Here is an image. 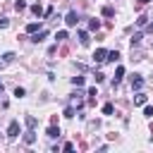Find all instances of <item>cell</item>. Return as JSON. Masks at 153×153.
<instances>
[{
  "label": "cell",
  "mask_w": 153,
  "mask_h": 153,
  "mask_svg": "<svg viewBox=\"0 0 153 153\" xmlns=\"http://www.w3.org/2000/svg\"><path fill=\"white\" fill-rule=\"evenodd\" d=\"M65 38H67V31H57V33H55V41H57V43H62Z\"/></svg>",
  "instance_id": "obj_16"
},
{
  "label": "cell",
  "mask_w": 153,
  "mask_h": 153,
  "mask_svg": "<svg viewBox=\"0 0 153 153\" xmlns=\"http://www.w3.org/2000/svg\"><path fill=\"white\" fill-rule=\"evenodd\" d=\"M65 22H67V26H76V24H79V14H76V12L72 10V12H67Z\"/></svg>",
  "instance_id": "obj_2"
},
{
  "label": "cell",
  "mask_w": 153,
  "mask_h": 153,
  "mask_svg": "<svg viewBox=\"0 0 153 153\" xmlns=\"http://www.w3.org/2000/svg\"><path fill=\"white\" fill-rule=\"evenodd\" d=\"M103 115H112V103H105L103 105Z\"/></svg>",
  "instance_id": "obj_19"
},
{
  "label": "cell",
  "mask_w": 153,
  "mask_h": 153,
  "mask_svg": "<svg viewBox=\"0 0 153 153\" xmlns=\"http://www.w3.org/2000/svg\"><path fill=\"white\" fill-rule=\"evenodd\" d=\"M14 10H17V12L26 10V2H24V0H17V2H14Z\"/></svg>",
  "instance_id": "obj_15"
},
{
  "label": "cell",
  "mask_w": 153,
  "mask_h": 153,
  "mask_svg": "<svg viewBox=\"0 0 153 153\" xmlns=\"http://www.w3.org/2000/svg\"><path fill=\"white\" fill-rule=\"evenodd\" d=\"M7 136H10V139H17V136H19V122H17V120L10 122V127H7Z\"/></svg>",
  "instance_id": "obj_1"
},
{
  "label": "cell",
  "mask_w": 153,
  "mask_h": 153,
  "mask_svg": "<svg viewBox=\"0 0 153 153\" xmlns=\"http://www.w3.org/2000/svg\"><path fill=\"white\" fill-rule=\"evenodd\" d=\"M26 127H29V129H33V127H36V117H33V115H29V117H26Z\"/></svg>",
  "instance_id": "obj_17"
},
{
  "label": "cell",
  "mask_w": 153,
  "mask_h": 153,
  "mask_svg": "<svg viewBox=\"0 0 153 153\" xmlns=\"http://www.w3.org/2000/svg\"><path fill=\"white\" fill-rule=\"evenodd\" d=\"M122 76H124V67H117V69H115V84H120Z\"/></svg>",
  "instance_id": "obj_13"
},
{
  "label": "cell",
  "mask_w": 153,
  "mask_h": 153,
  "mask_svg": "<svg viewBox=\"0 0 153 153\" xmlns=\"http://www.w3.org/2000/svg\"><path fill=\"white\" fill-rule=\"evenodd\" d=\"M112 14H115L112 7H103V17H112Z\"/></svg>",
  "instance_id": "obj_20"
},
{
  "label": "cell",
  "mask_w": 153,
  "mask_h": 153,
  "mask_svg": "<svg viewBox=\"0 0 153 153\" xmlns=\"http://www.w3.org/2000/svg\"><path fill=\"white\" fill-rule=\"evenodd\" d=\"M134 105H146V96H143L141 91H139V93L134 96Z\"/></svg>",
  "instance_id": "obj_8"
},
{
  "label": "cell",
  "mask_w": 153,
  "mask_h": 153,
  "mask_svg": "<svg viewBox=\"0 0 153 153\" xmlns=\"http://www.w3.org/2000/svg\"><path fill=\"white\" fill-rule=\"evenodd\" d=\"M143 115H146V117H153V105H146V108H143Z\"/></svg>",
  "instance_id": "obj_24"
},
{
  "label": "cell",
  "mask_w": 153,
  "mask_h": 153,
  "mask_svg": "<svg viewBox=\"0 0 153 153\" xmlns=\"http://www.w3.org/2000/svg\"><path fill=\"white\" fill-rule=\"evenodd\" d=\"M117 60H120V53H117V50L108 53V57H105V62H117Z\"/></svg>",
  "instance_id": "obj_11"
},
{
  "label": "cell",
  "mask_w": 153,
  "mask_h": 153,
  "mask_svg": "<svg viewBox=\"0 0 153 153\" xmlns=\"http://www.w3.org/2000/svg\"><path fill=\"white\" fill-rule=\"evenodd\" d=\"M12 60H14V53H5L2 55V62H12Z\"/></svg>",
  "instance_id": "obj_22"
},
{
  "label": "cell",
  "mask_w": 153,
  "mask_h": 153,
  "mask_svg": "<svg viewBox=\"0 0 153 153\" xmlns=\"http://www.w3.org/2000/svg\"><path fill=\"white\" fill-rule=\"evenodd\" d=\"M38 29H41V24H38V22H31V24H26V31H29V33H36Z\"/></svg>",
  "instance_id": "obj_10"
},
{
  "label": "cell",
  "mask_w": 153,
  "mask_h": 153,
  "mask_svg": "<svg viewBox=\"0 0 153 153\" xmlns=\"http://www.w3.org/2000/svg\"><path fill=\"white\" fill-rule=\"evenodd\" d=\"M105 57H108V50L105 48H98L93 53V62H105Z\"/></svg>",
  "instance_id": "obj_3"
},
{
  "label": "cell",
  "mask_w": 153,
  "mask_h": 153,
  "mask_svg": "<svg viewBox=\"0 0 153 153\" xmlns=\"http://www.w3.org/2000/svg\"><path fill=\"white\" fill-rule=\"evenodd\" d=\"M45 134H48V136H50V139H57V136H60V127H55V124H50V127H48V131H45Z\"/></svg>",
  "instance_id": "obj_6"
},
{
  "label": "cell",
  "mask_w": 153,
  "mask_h": 153,
  "mask_svg": "<svg viewBox=\"0 0 153 153\" xmlns=\"http://www.w3.org/2000/svg\"><path fill=\"white\" fill-rule=\"evenodd\" d=\"M7 24H10V22H7L5 17H0V29H7Z\"/></svg>",
  "instance_id": "obj_26"
},
{
  "label": "cell",
  "mask_w": 153,
  "mask_h": 153,
  "mask_svg": "<svg viewBox=\"0 0 153 153\" xmlns=\"http://www.w3.org/2000/svg\"><path fill=\"white\" fill-rule=\"evenodd\" d=\"M76 36H79V43L81 45H88V31H79Z\"/></svg>",
  "instance_id": "obj_7"
},
{
  "label": "cell",
  "mask_w": 153,
  "mask_h": 153,
  "mask_svg": "<svg viewBox=\"0 0 153 153\" xmlns=\"http://www.w3.org/2000/svg\"><path fill=\"white\" fill-rule=\"evenodd\" d=\"M45 36H48V31H45V29H41V31H36V33L31 36V41H33V43H41Z\"/></svg>",
  "instance_id": "obj_5"
},
{
  "label": "cell",
  "mask_w": 153,
  "mask_h": 153,
  "mask_svg": "<svg viewBox=\"0 0 153 153\" xmlns=\"http://www.w3.org/2000/svg\"><path fill=\"white\" fill-rule=\"evenodd\" d=\"M103 79H105V74H103V72H96V84H100Z\"/></svg>",
  "instance_id": "obj_25"
},
{
  "label": "cell",
  "mask_w": 153,
  "mask_h": 153,
  "mask_svg": "<svg viewBox=\"0 0 153 153\" xmlns=\"http://www.w3.org/2000/svg\"><path fill=\"white\" fill-rule=\"evenodd\" d=\"M24 141H26V143H33V141H36V134H33V129H29V131L24 134Z\"/></svg>",
  "instance_id": "obj_12"
},
{
  "label": "cell",
  "mask_w": 153,
  "mask_h": 153,
  "mask_svg": "<svg viewBox=\"0 0 153 153\" xmlns=\"http://www.w3.org/2000/svg\"><path fill=\"white\" fill-rule=\"evenodd\" d=\"M96 29H100V22L98 19H91L88 22V31H96Z\"/></svg>",
  "instance_id": "obj_14"
},
{
  "label": "cell",
  "mask_w": 153,
  "mask_h": 153,
  "mask_svg": "<svg viewBox=\"0 0 153 153\" xmlns=\"http://www.w3.org/2000/svg\"><path fill=\"white\" fill-rule=\"evenodd\" d=\"M148 33H153V24H148Z\"/></svg>",
  "instance_id": "obj_27"
},
{
  "label": "cell",
  "mask_w": 153,
  "mask_h": 153,
  "mask_svg": "<svg viewBox=\"0 0 153 153\" xmlns=\"http://www.w3.org/2000/svg\"><path fill=\"white\" fill-rule=\"evenodd\" d=\"M31 12H33L36 17H43V12H45V10H43V7H41L38 2H36V5H31Z\"/></svg>",
  "instance_id": "obj_9"
},
{
  "label": "cell",
  "mask_w": 153,
  "mask_h": 153,
  "mask_svg": "<svg viewBox=\"0 0 153 153\" xmlns=\"http://www.w3.org/2000/svg\"><path fill=\"white\" fill-rule=\"evenodd\" d=\"M141 38H143V33H134V38H131V45H136V43H141Z\"/></svg>",
  "instance_id": "obj_21"
},
{
  "label": "cell",
  "mask_w": 153,
  "mask_h": 153,
  "mask_svg": "<svg viewBox=\"0 0 153 153\" xmlns=\"http://www.w3.org/2000/svg\"><path fill=\"white\" fill-rule=\"evenodd\" d=\"M146 2H151V0H139V5H146Z\"/></svg>",
  "instance_id": "obj_28"
},
{
  "label": "cell",
  "mask_w": 153,
  "mask_h": 153,
  "mask_svg": "<svg viewBox=\"0 0 153 153\" xmlns=\"http://www.w3.org/2000/svg\"><path fill=\"white\" fill-rule=\"evenodd\" d=\"M0 88H2V81H0Z\"/></svg>",
  "instance_id": "obj_29"
},
{
  "label": "cell",
  "mask_w": 153,
  "mask_h": 153,
  "mask_svg": "<svg viewBox=\"0 0 153 153\" xmlns=\"http://www.w3.org/2000/svg\"><path fill=\"white\" fill-rule=\"evenodd\" d=\"M131 88H134V91H141V88H143V79H141V74H134V76H131Z\"/></svg>",
  "instance_id": "obj_4"
},
{
  "label": "cell",
  "mask_w": 153,
  "mask_h": 153,
  "mask_svg": "<svg viewBox=\"0 0 153 153\" xmlns=\"http://www.w3.org/2000/svg\"><path fill=\"white\" fill-rule=\"evenodd\" d=\"M72 84L74 86H84V76H72Z\"/></svg>",
  "instance_id": "obj_18"
},
{
  "label": "cell",
  "mask_w": 153,
  "mask_h": 153,
  "mask_svg": "<svg viewBox=\"0 0 153 153\" xmlns=\"http://www.w3.org/2000/svg\"><path fill=\"white\" fill-rule=\"evenodd\" d=\"M24 93H26V91H24L22 86H17V88H14V96H17V98H24Z\"/></svg>",
  "instance_id": "obj_23"
}]
</instances>
